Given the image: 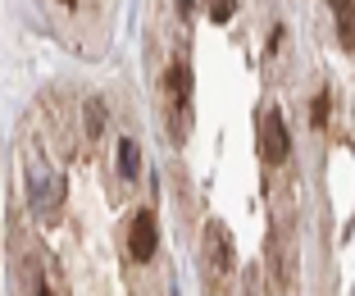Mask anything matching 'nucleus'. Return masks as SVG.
<instances>
[{
  "instance_id": "6",
  "label": "nucleus",
  "mask_w": 355,
  "mask_h": 296,
  "mask_svg": "<svg viewBox=\"0 0 355 296\" xmlns=\"http://www.w3.org/2000/svg\"><path fill=\"white\" fill-rule=\"evenodd\" d=\"M333 14H337V37H342V46L355 51V0L342 5V10H333Z\"/></svg>"
},
{
  "instance_id": "2",
  "label": "nucleus",
  "mask_w": 355,
  "mask_h": 296,
  "mask_svg": "<svg viewBox=\"0 0 355 296\" xmlns=\"http://www.w3.org/2000/svg\"><path fill=\"white\" fill-rule=\"evenodd\" d=\"M155 246H159L155 214H150V210H137L132 214V233H128V251H132V260H141V265H146L150 255H155Z\"/></svg>"
},
{
  "instance_id": "4",
  "label": "nucleus",
  "mask_w": 355,
  "mask_h": 296,
  "mask_svg": "<svg viewBox=\"0 0 355 296\" xmlns=\"http://www.w3.org/2000/svg\"><path fill=\"white\" fill-rule=\"evenodd\" d=\"M60 196H64V178L32 182V205H37V210H51V205H60Z\"/></svg>"
},
{
  "instance_id": "7",
  "label": "nucleus",
  "mask_w": 355,
  "mask_h": 296,
  "mask_svg": "<svg viewBox=\"0 0 355 296\" xmlns=\"http://www.w3.org/2000/svg\"><path fill=\"white\" fill-rule=\"evenodd\" d=\"M83 128H87V137H101V128H105V105H101V101H87Z\"/></svg>"
},
{
  "instance_id": "5",
  "label": "nucleus",
  "mask_w": 355,
  "mask_h": 296,
  "mask_svg": "<svg viewBox=\"0 0 355 296\" xmlns=\"http://www.w3.org/2000/svg\"><path fill=\"white\" fill-rule=\"evenodd\" d=\"M205 242H209V251H214V255H209V265L219 269V274H223V269H232V246H228V233L209 228V233H205Z\"/></svg>"
},
{
  "instance_id": "10",
  "label": "nucleus",
  "mask_w": 355,
  "mask_h": 296,
  "mask_svg": "<svg viewBox=\"0 0 355 296\" xmlns=\"http://www.w3.org/2000/svg\"><path fill=\"white\" fill-rule=\"evenodd\" d=\"M178 10H182V14H187V10H191V0H178Z\"/></svg>"
},
{
  "instance_id": "12",
  "label": "nucleus",
  "mask_w": 355,
  "mask_h": 296,
  "mask_svg": "<svg viewBox=\"0 0 355 296\" xmlns=\"http://www.w3.org/2000/svg\"><path fill=\"white\" fill-rule=\"evenodd\" d=\"M37 296H51V292H46V287H37Z\"/></svg>"
},
{
  "instance_id": "13",
  "label": "nucleus",
  "mask_w": 355,
  "mask_h": 296,
  "mask_svg": "<svg viewBox=\"0 0 355 296\" xmlns=\"http://www.w3.org/2000/svg\"><path fill=\"white\" fill-rule=\"evenodd\" d=\"M64 5H73V0H64Z\"/></svg>"
},
{
  "instance_id": "3",
  "label": "nucleus",
  "mask_w": 355,
  "mask_h": 296,
  "mask_svg": "<svg viewBox=\"0 0 355 296\" xmlns=\"http://www.w3.org/2000/svg\"><path fill=\"white\" fill-rule=\"evenodd\" d=\"M137 173H141V146H137L132 137H123V141H119V178L132 182Z\"/></svg>"
},
{
  "instance_id": "8",
  "label": "nucleus",
  "mask_w": 355,
  "mask_h": 296,
  "mask_svg": "<svg viewBox=\"0 0 355 296\" xmlns=\"http://www.w3.org/2000/svg\"><path fill=\"white\" fill-rule=\"evenodd\" d=\"M237 14V0H209V19L214 23H228Z\"/></svg>"
},
{
  "instance_id": "1",
  "label": "nucleus",
  "mask_w": 355,
  "mask_h": 296,
  "mask_svg": "<svg viewBox=\"0 0 355 296\" xmlns=\"http://www.w3.org/2000/svg\"><path fill=\"white\" fill-rule=\"evenodd\" d=\"M260 146H264V159H269V164H282V159L292 155V137H287V123H282L278 110H264V119H260Z\"/></svg>"
},
{
  "instance_id": "11",
  "label": "nucleus",
  "mask_w": 355,
  "mask_h": 296,
  "mask_svg": "<svg viewBox=\"0 0 355 296\" xmlns=\"http://www.w3.org/2000/svg\"><path fill=\"white\" fill-rule=\"evenodd\" d=\"M328 5H333V10H342V5H351V0H328Z\"/></svg>"
},
{
  "instance_id": "9",
  "label": "nucleus",
  "mask_w": 355,
  "mask_h": 296,
  "mask_svg": "<svg viewBox=\"0 0 355 296\" xmlns=\"http://www.w3.org/2000/svg\"><path fill=\"white\" fill-rule=\"evenodd\" d=\"M310 123H314V128H324V123H328V92L314 96V105H310Z\"/></svg>"
}]
</instances>
